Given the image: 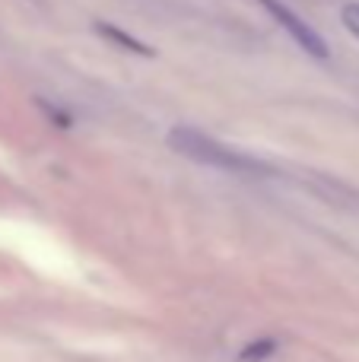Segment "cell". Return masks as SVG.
<instances>
[{"label":"cell","instance_id":"cell-2","mask_svg":"<svg viewBox=\"0 0 359 362\" xmlns=\"http://www.w3.org/2000/svg\"><path fill=\"white\" fill-rule=\"evenodd\" d=\"M258 4L264 6L267 16H271L273 23H277L280 29H283L286 35H290L293 42H296L299 48L305 51V54L322 57V61L331 54V51H328V42L322 38V32H318L305 16H299V13L293 10L290 4H283V0H258Z\"/></svg>","mask_w":359,"mask_h":362},{"label":"cell","instance_id":"cell-1","mask_svg":"<svg viewBox=\"0 0 359 362\" xmlns=\"http://www.w3.org/2000/svg\"><path fill=\"white\" fill-rule=\"evenodd\" d=\"M165 140H169V146L175 153H182V156L194 159V163H201V165H210V169L233 172V175H267V172H271V165L261 163L258 156L239 150V146L223 144L220 137L204 134L191 124H175Z\"/></svg>","mask_w":359,"mask_h":362},{"label":"cell","instance_id":"cell-4","mask_svg":"<svg viewBox=\"0 0 359 362\" xmlns=\"http://www.w3.org/2000/svg\"><path fill=\"white\" fill-rule=\"evenodd\" d=\"M35 105H38V112L45 115V118L51 121V124H57V127H73V115L67 112L64 105H57V102H51V99H45V95H35Z\"/></svg>","mask_w":359,"mask_h":362},{"label":"cell","instance_id":"cell-5","mask_svg":"<svg viewBox=\"0 0 359 362\" xmlns=\"http://www.w3.org/2000/svg\"><path fill=\"white\" fill-rule=\"evenodd\" d=\"M341 23H343V29H347L350 35L359 38V4H343Z\"/></svg>","mask_w":359,"mask_h":362},{"label":"cell","instance_id":"cell-3","mask_svg":"<svg viewBox=\"0 0 359 362\" xmlns=\"http://www.w3.org/2000/svg\"><path fill=\"white\" fill-rule=\"evenodd\" d=\"M93 32L102 38V42L114 45V48L127 51V54H140V57H153V48L146 42H140L137 35H131V32H124L121 25L114 23H105V19H95L93 23Z\"/></svg>","mask_w":359,"mask_h":362}]
</instances>
